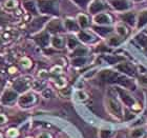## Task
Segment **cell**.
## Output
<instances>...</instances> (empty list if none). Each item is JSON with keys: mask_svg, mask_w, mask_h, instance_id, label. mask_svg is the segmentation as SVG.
<instances>
[{"mask_svg": "<svg viewBox=\"0 0 147 138\" xmlns=\"http://www.w3.org/2000/svg\"><path fill=\"white\" fill-rule=\"evenodd\" d=\"M107 107L110 113L113 114L115 116L121 117V115H122V109H121L120 104L117 101H115L113 99H109L107 101Z\"/></svg>", "mask_w": 147, "mask_h": 138, "instance_id": "obj_1", "label": "cell"}, {"mask_svg": "<svg viewBox=\"0 0 147 138\" xmlns=\"http://www.w3.org/2000/svg\"><path fill=\"white\" fill-rule=\"evenodd\" d=\"M120 95H121V97H122V100L125 102L127 105H130V107L136 105L135 100H134V98H132L131 96H129L128 94H126V93L123 92V91H120Z\"/></svg>", "mask_w": 147, "mask_h": 138, "instance_id": "obj_2", "label": "cell"}, {"mask_svg": "<svg viewBox=\"0 0 147 138\" xmlns=\"http://www.w3.org/2000/svg\"><path fill=\"white\" fill-rule=\"evenodd\" d=\"M34 101H35V96H33L32 94H26V95L22 96L21 98H20V100H19L20 104H22V105H28V104H31L32 102Z\"/></svg>", "mask_w": 147, "mask_h": 138, "instance_id": "obj_3", "label": "cell"}, {"mask_svg": "<svg viewBox=\"0 0 147 138\" xmlns=\"http://www.w3.org/2000/svg\"><path fill=\"white\" fill-rule=\"evenodd\" d=\"M145 135V131L143 128H137V129H134L130 132V134H129V136L131 138H142L144 137Z\"/></svg>", "mask_w": 147, "mask_h": 138, "instance_id": "obj_4", "label": "cell"}, {"mask_svg": "<svg viewBox=\"0 0 147 138\" xmlns=\"http://www.w3.org/2000/svg\"><path fill=\"white\" fill-rule=\"evenodd\" d=\"M95 21L98 23H109L110 17L107 14H100L97 17H95Z\"/></svg>", "mask_w": 147, "mask_h": 138, "instance_id": "obj_5", "label": "cell"}, {"mask_svg": "<svg viewBox=\"0 0 147 138\" xmlns=\"http://www.w3.org/2000/svg\"><path fill=\"white\" fill-rule=\"evenodd\" d=\"M118 69H119L120 71H122V72H125V73L127 74H130V75H134V69L130 67V65H128V63H123V65H120L119 67H118Z\"/></svg>", "mask_w": 147, "mask_h": 138, "instance_id": "obj_6", "label": "cell"}, {"mask_svg": "<svg viewBox=\"0 0 147 138\" xmlns=\"http://www.w3.org/2000/svg\"><path fill=\"white\" fill-rule=\"evenodd\" d=\"M16 98V94L13 92H6L5 94H4V96H3L2 100L4 102H11L13 101L14 99Z\"/></svg>", "mask_w": 147, "mask_h": 138, "instance_id": "obj_7", "label": "cell"}, {"mask_svg": "<svg viewBox=\"0 0 147 138\" xmlns=\"http://www.w3.org/2000/svg\"><path fill=\"white\" fill-rule=\"evenodd\" d=\"M4 6H5V9H9V10L16 9L18 6V1L17 0H7L4 3Z\"/></svg>", "mask_w": 147, "mask_h": 138, "instance_id": "obj_8", "label": "cell"}, {"mask_svg": "<svg viewBox=\"0 0 147 138\" xmlns=\"http://www.w3.org/2000/svg\"><path fill=\"white\" fill-rule=\"evenodd\" d=\"M52 43L55 48H58V49H61L63 46V40L60 37H54L52 40Z\"/></svg>", "mask_w": 147, "mask_h": 138, "instance_id": "obj_9", "label": "cell"}, {"mask_svg": "<svg viewBox=\"0 0 147 138\" xmlns=\"http://www.w3.org/2000/svg\"><path fill=\"white\" fill-rule=\"evenodd\" d=\"M145 23H147V12L144 11V12H142L140 14V17H139V28L142 27V25H144Z\"/></svg>", "mask_w": 147, "mask_h": 138, "instance_id": "obj_10", "label": "cell"}, {"mask_svg": "<svg viewBox=\"0 0 147 138\" xmlns=\"http://www.w3.org/2000/svg\"><path fill=\"white\" fill-rule=\"evenodd\" d=\"M78 19H79V23L82 28H86L88 25V19H87V17L85 15L81 14V15L78 16Z\"/></svg>", "mask_w": 147, "mask_h": 138, "instance_id": "obj_11", "label": "cell"}, {"mask_svg": "<svg viewBox=\"0 0 147 138\" xmlns=\"http://www.w3.org/2000/svg\"><path fill=\"white\" fill-rule=\"evenodd\" d=\"M37 41H38L39 44H41V46H45V44H47V42H49V37H47L46 34H42V35H40L39 37H37Z\"/></svg>", "mask_w": 147, "mask_h": 138, "instance_id": "obj_12", "label": "cell"}, {"mask_svg": "<svg viewBox=\"0 0 147 138\" xmlns=\"http://www.w3.org/2000/svg\"><path fill=\"white\" fill-rule=\"evenodd\" d=\"M20 65L25 69H30L32 67V61L26 57H23V58L20 60Z\"/></svg>", "mask_w": 147, "mask_h": 138, "instance_id": "obj_13", "label": "cell"}, {"mask_svg": "<svg viewBox=\"0 0 147 138\" xmlns=\"http://www.w3.org/2000/svg\"><path fill=\"white\" fill-rule=\"evenodd\" d=\"M122 18L124 19V21L128 22L130 24H134V23H135V17H134V15H132L131 13H130V14H127V15H124Z\"/></svg>", "mask_w": 147, "mask_h": 138, "instance_id": "obj_14", "label": "cell"}, {"mask_svg": "<svg viewBox=\"0 0 147 138\" xmlns=\"http://www.w3.org/2000/svg\"><path fill=\"white\" fill-rule=\"evenodd\" d=\"M113 135V132L109 130H102L100 131V138H110V136Z\"/></svg>", "mask_w": 147, "mask_h": 138, "instance_id": "obj_15", "label": "cell"}, {"mask_svg": "<svg viewBox=\"0 0 147 138\" xmlns=\"http://www.w3.org/2000/svg\"><path fill=\"white\" fill-rule=\"evenodd\" d=\"M65 24H66V28H67L68 30H71V31H74V30H77V25H76V23L73 21V20H66Z\"/></svg>", "mask_w": 147, "mask_h": 138, "instance_id": "obj_16", "label": "cell"}, {"mask_svg": "<svg viewBox=\"0 0 147 138\" xmlns=\"http://www.w3.org/2000/svg\"><path fill=\"white\" fill-rule=\"evenodd\" d=\"M137 39L139 40V42L141 43L142 46L147 48V38L144 35H139V36H137Z\"/></svg>", "mask_w": 147, "mask_h": 138, "instance_id": "obj_17", "label": "cell"}, {"mask_svg": "<svg viewBox=\"0 0 147 138\" xmlns=\"http://www.w3.org/2000/svg\"><path fill=\"white\" fill-rule=\"evenodd\" d=\"M49 29L51 31H59V30H60V24H59V22H57V21L52 22V23L49 24Z\"/></svg>", "mask_w": 147, "mask_h": 138, "instance_id": "obj_18", "label": "cell"}, {"mask_svg": "<svg viewBox=\"0 0 147 138\" xmlns=\"http://www.w3.org/2000/svg\"><path fill=\"white\" fill-rule=\"evenodd\" d=\"M25 82L24 81H18V82L15 83V88L16 90H18V91H22V90L25 89Z\"/></svg>", "mask_w": 147, "mask_h": 138, "instance_id": "obj_19", "label": "cell"}, {"mask_svg": "<svg viewBox=\"0 0 147 138\" xmlns=\"http://www.w3.org/2000/svg\"><path fill=\"white\" fill-rule=\"evenodd\" d=\"M77 96H78V99H80V100H85V99H87V94H85L82 91H78L77 92Z\"/></svg>", "mask_w": 147, "mask_h": 138, "instance_id": "obj_20", "label": "cell"}, {"mask_svg": "<svg viewBox=\"0 0 147 138\" xmlns=\"http://www.w3.org/2000/svg\"><path fill=\"white\" fill-rule=\"evenodd\" d=\"M17 135H18V132H17V130H15V129H11V130H9V132H7V136H9V137H16Z\"/></svg>", "mask_w": 147, "mask_h": 138, "instance_id": "obj_21", "label": "cell"}, {"mask_svg": "<svg viewBox=\"0 0 147 138\" xmlns=\"http://www.w3.org/2000/svg\"><path fill=\"white\" fill-rule=\"evenodd\" d=\"M119 42H120V39L118 37H113L111 39H109V44H111V46H117Z\"/></svg>", "mask_w": 147, "mask_h": 138, "instance_id": "obj_22", "label": "cell"}, {"mask_svg": "<svg viewBox=\"0 0 147 138\" xmlns=\"http://www.w3.org/2000/svg\"><path fill=\"white\" fill-rule=\"evenodd\" d=\"M85 62V59L84 58H78V59H75L73 61V63L75 65H83Z\"/></svg>", "mask_w": 147, "mask_h": 138, "instance_id": "obj_23", "label": "cell"}, {"mask_svg": "<svg viewBox=\"0 0 147 138\" xmlns=\"http://www.w3.org/2000/svg\"><path fill=\"white\" fill-rule=\"evenodd\" d=\"M79 37L81 38L82 40H84V41H88V40H90V36H88V35H86L85 33H80L79 34Z\"/></svg>", "mask_w": 147, "mask_h": 138, "instance_id": "obj_24", "label": "cell"}, {"mask_svg": "<svg viewBox=\"0 0 147 138\" xmlns=\"http://www.w3.org/2000/svg\"><path fill=\"white\" fill-rule=\"evenodd\" d=\"M118 31H119L120 34H122V36H124V35H126V33H127V31H126V29L124 28V27H118Z\"/></svg>", "mask_w": 147, "mask_h": 138, "instance_id": "obj_25", "label": "cell"}, {"mask_svg": "<svg viewBox=\"0 0 147 138\" xmlns=\"http://www.w3.org/2000/svg\"><path fill=\"white\" fill-rule=\"evenodd\" d=\"M97 31H98L99 33H101V34H107L111 30H110V29H97Z\"/></svg>", "mask_w": 147, "mask_h": 138, "instance_id": "obj_26", "label": "cell"}, {"mask_svg": "<svg viewBox=\"0 0 147 138\" xmlns=\"http://www.w3.org/2000/svg\"><path fill=\"white\" fill-rule=\"evenodd\" d=\"M85 53H86V50L80 49V50H77L76 52L74 53V55H84Z\"/></svg>", "mask_w": 147, "mask_h": 138, "instance_id": "obj_27", "label": "cell"}, {"mask_svg": "<svg viewBox=\"0 0 147 138\" xmlns=\"http://www.w3.org/2000/svg\"><path fill=\"white\" fill-rule=\"evenodd\" d=\"M119 59H120L119 57H106V60H108L110 63H115V62L118 61Z\"/></svg>", "mask_w": 147, "mask_h": 138, "instance_id": "obj_28", "label": "cell"}, {"mask_svg": "<svg viewBox=\"0 0 147 138\" xmlns=\"http://www.w3.org/2000/svg\"><path fill=\"white\" fill-rule=\"evenodd\" d=\"M68 44H69V48H74V46H77V41L76 40H74L73 38H71L69 41H68Z\"/></svg>", "mask_w": 147, "mask_h": 138, "instance_id": "obj_29", "label": "cell"}, {"mask_svg": "<svg viewBox=\"0 0 147 138\" xmlns=\"http://www.w3.org/2000/svg\"><path fill=\"white\" fill-rule=\"evenodd\" d=\"M6 121V118L4 115H0V123H4Z\"/></svg>", "mask_w": 147, "mask_h": 138, "instance_id": "obj_30", "label": "cell"}, {"mask_svg": "<svg viewBox=\"0 0 147 138\" xmlns=\"http://www.w3.org/2000/svg\"><path fill=\"white\" fill-rule=\"evenodd\" d=\"M9 73H15V72H16V69L15 68H11V69H9Z\"/></svg>", "mask_w": 147, "mask_h": 138, "instance_id": "obj_31", "label": "cell"}, {"mask_svg": "<svg viewBox=\"0 0 147 138\" xmlns=\"http://www.w3.org/2000/svg\"><path fill=\"white\" fill-rule=\"evenodd\" d=\"M141 81H142L143 83H146V84H147V78H146V77H144V78H142Z\"/></svg>", "mask_w": 147, "mask_h": 138, "instance_id": "obj_32", "label": "cell"}, {"mask_svg": "<svg viewBox=\"0 0 147 138\" xmlns=\"http://www.w3.org/2000/svg\"><path fill=\"white\" fill-rule=\"evenodd\" d=\"M40 138H49V136L47 134H43V135L40 136Z\"/></svg>", "mask_w": 147, "mask_h": 138, "instance_id": "obj_33", "label": "cell"}, {"mask_svg": "<svg viewBox=\"0 0 147 138\" xmlns=\"http://www.w3.org/2000/svg\"><path fill=\"white\" fill-rule=\"evenodd\" d=\"M0 138H2V136H1V134H0Z\"/></svg>", "mask_w": 147, "mask_h": 138, "instance_id": "obj_34", "label": "cell"}, {"mask_svg": "<svg viewBox=\"0 0 147 138\" xmlns=\"http://www.w3.org/2000/svg\"><path fill=\"white\" fill-rule=\"evenodd\" d=\"M28 138H32V137H28Z\"/></svg>", "mask_w": 147, "mask_h": 138, "instance_id": "obj_35", "label": "cell"}]
</instances>
